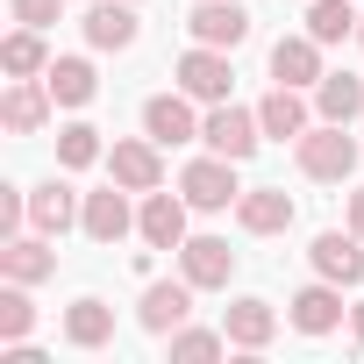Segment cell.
<instances>
[{
	"mask_svg": "<svg viewBox=\"0 0 364 364\" xmlns=\"http://www.w3.org/2000/svg\"><path fill=\"white\" fill-rule=\"evenodd\" d=\"M178 193H186V208H200V215H222L229 200H243L236 157H193L186 171H178Z\"/></svg>",
	"mask_w": 364,
	"mask_h": 364,
	"instance_id": "1",
	"label": "cell"
},
{
	"mask_svg": "<svg viewBox=\"0 0 364 364\" xmlns=\"http://www.w3.org/2000/svg\"><path fill=\"white\" fill-rule=\"evenodd\" d=\"M300 171H307V178H350V171H357V136H350V122L307 129V136H300Z\"/></svg>",
	"mask_w": 364,
	"mask_h": 364,
	"instance_id": "2",
	"label": "cell"
},
{
	"mask_svg": "<svg viewBox=\"0 0 364 364\" xmlns=\"http://www.w3.org/2000/svg\"><path fill=\"white\" fill-rule=\"evenodd\" d=\"M171 79H178V93H186V100H208V107H222V100H229V86H236L229 50H208V43H193L186 58H178V65H171Z\"/></svg>",
	"mask_w": 364,
	"mask_h": 364,
	"instance_id": "3",
	"label": "cell"
},
{
	"mask_svg": "<svg viewBox=\"0 0 364 364\" xmlns=\"http://www.w3.org/2000/svg\"><path fill=\"white\" fill-rule=\"evenodd\" d=\"M257 136H264V122H257L250 107H229V100H222V107L200 122V143H208L215 157H236V164L257 150Z\"/></svg>",
	"mask_w": 364,
	"mask_h": 364,
	"instance_id": "4",
	"label": "cell"
},
{
	"mask_svg": "<svg viewBox=\"0 0 364 364\" xmlns=\"http://www.w3.org/2000/svg\"><path fill=\"white\" fill-rule=\"evenodd\" d=\"M193 293H200V286H193L186 272H178V279H157V286L143 293V307H136V321H143L150 336H171L178 321L193 314Z\"/></svg>",
	"mask_w": 364,
	"mask_h": 364,
	"instance_id": "5",
	"label": "cell"
},
{
	"mask_svg": "<svg viewBox=\"0 0 364 364\" xmlns=\"http://www.w3.org/2000/svg\"><path fill=\"white\" fill-rule=\"evenodd\" d=\"M186 29H193V43H208V50H236V43L250 36V8H243V0H200Z\"/></svg>",
	"mask_w": 364,
	"mask_h": 364,
	"instance_id": "6",
	"label": "cell"
},
{
	"mask_svg": "<svg viewBox=\"0 0 364 364\" xmlns=\"http://www.w3.org/2000/svg\"><path fill=\"white\" fill-rule=\"evenodd\" d=\"M178 272H186L200 293H215V286H229V272H236V250H229L222 236H186V243H178Z\"/></svg>",
	"mask_w": 364,
	"mask_h": 364,
	"instance_id": "7",
	"label": "cell"
},
{
	"mask_svg": "<svg viewBox=\"0 0 364 364\" xmlns=\"http://www.w3.org/2000/svg\"><path fill=\"white\" fill-rule=\"evenodd\" d=\"M307 257H314V272H321V279H336V286H364V236H357V229H350V236H343V229L314 236V250H307Z\"/></svg>",
	"mask_w": 364,
	"mask_h": 364,
	"instance_id": "8",
	"label": "cell"
},
{
	"mask_svg": "<svg viewBox=\"0 0 364 364\" xmlns=\"http://www.w3.org/2000/svg\"><path fill=\"white\" fill-rule=\"evenodd\" d=\"M143 136L157 150H178V143L200 136V122H193V107L178 100V93H157V100H143Z\"/></svg>",
	"mask_w": 364,
	"mask_h": 364,
	"instance_id": "9",
	"label": "cell"
},
{
	"mask_svg": "<svg viewBox=\"0 0 364 364\" xmlns=\"http://www.w3.org/2000/svg\"><path fill=\"white\" fill-rule=\"evenodd\" d=\"M107 171H114V186H129V193H157V178H164V164H157V143L143 136H122L114 150H107Z\"/></svg>",
	"mask_w": 364,
	"mask_h": 364,
	"instance_id": "10",
	"label": "cell"
},
{
	"mask_svg": "<svg viewBox=\"0 0 364 364\" xmlns=\"http://www.w3.org/2000/svg\"><path fill=\"white\" fill-rule=\"evenodd\" d=\"M136 229H143V243L150 250H178L186 243V193H143V215H136Z\"/></svg>",
	"mask_w": 364,
	"mask_h": 364,
	"instance_id": "11",
	"label": "cell"
},
{
	"mask_svg": "<svg viewBox=\"0 0 364 364\" xmlns=\"http://www.w3.org/2000/svg\"><path fill=\"white\" fill-rule=\"evenodd\" d=\"M0 272H8V279H22V286L50 279V272H58L50 236H43V229H36V236H8V243H0Z\"/></svg>",
	"mask_w": 364,
	"mask_h": 364,
	"instance_id": "12",
	"label": "cell"
},
{
	"mask_svg": "<svg viewBox=\"0 0 364 364\" xmlns=\"http://www.w3.org/2000/svg\"><path fill=\"white\" fill-rule=\"evenodd\" d=\"M50 107H58V100H50V86H43V79H15V86H8V100H0V122H8L15 136H36V129L50 122Z\"/></svg>",
	"mask_w": 364,
	"mask_h": 364,
	"instance_id": "13",
	"label": "cell"
},
{
	"mask_svg": "<svg viewBox=\"0 0 364 364\" xmlns=\"http://www.w3.org/2000/svg\"><path fill=\"white\" fill-rule=\"evenodd\" d=\"M272 79L279 86H321V43L314 36H279L272 43Z\"/></svg>",
	"mask_w": 364,
	"mask_h": 364,
	"instance_id": "14",
	"label": "cell"
},
{
	"mask_svg": "<svg viewBox=\"0 0 364 364\" xmlns=\"http://www.w3.org/2000/svg\"><path fill=\"white\" fill-rule=\"evenodd\" d=\"M236 222H243L250 236H279V229H293V193H279V186H250V193L236 200Z\"/></svg>",
	"mask_w": 364,
	"mask_h": 364,
	"instance_id": "15",
	"label": "cell"
},
{
	"mask_svg": "<svg viewBox=\"0 0 364 364\" xmlns=\"http://www.w3.org/2000/svg\"><path fill=\"white\" fill-rule=\"evenodd\" d=\"M122 193H129V186H122ZM122 193H114V186H107V193H86V215H79V229H86L93 243H107V250L136 229V215H129V200H122Z\"/></svg>",
	"mask_w": 364,
	"mask_h": 364,
	"instance_id": "16",
	"label": "cell"
},
{
	"mask_svg": "<svg viewBox=\"0 0 364 364\" xmlns=\"http://www.w3.org/2000/svg\"><path fill=\"white\" fill-rule=\"evenodd\" d=\"M222 336H229L236 350H264V343L279 336V314H272V300H229V314H222Z\"/></svg>",
	"mask_w": 364,
	"mask_h": 364,
	"instance_id": "17",
	"label": "cell"
},
{
	"mask_svg": "<svg viewBox=\"0 0 364 364\" xmlns=\"http://www.w3.org/2000/svg\"><path fill=\"white\" fill-rule=\"evenodd\" d=\"M86 43L93 50H129L136 43V8L129 0H93L86 8Z\"/></svg>",
	"mask_w": 364,
	"mask_h": 364,
	"instance_id": "18",
	"label": "cell"
},
{
	"mask_svg": "<svg viewBox=\"0 0 364 364\" xmlns=\"http://www.w3.org/2000/svg\"><path fill=\"white\" fill-rule=\"evenodd\" d=\"M79 215H86V200L65 186V178H50V186H36V193H29V222H36L43 236H65Z\"/></svg>",
	"mask_w": 364,
	"mask_h": 364,
	"instance_id": "19",
	"label": "cell"
},
{
	"mask_svg": "<svg viewBox=\"0 0 364 364\" xmlns=\"http://www.w3.org/2000/svg\"><path fill=\"white\" fill-rule=\"evenodd\" d=\"M257 122H264V136H279V143L293 136V143H300V136H307V100H300V86H272V93L257 100Z\"/></svg>",
	"mask_w": 364,
	"mask_h": 364,
	"instance_id": "20",
	"label": "cell"
},
{
	"mask_svg": "<svg viewBox=\"0 0 364 364\" xmlns=\"http://www.w3.org/2000/svg\"><path fill=\"white\" fill-rule=\"evenodd\" d=\"M336 321H343V293H336V279L293 293V328H300V336H328Z\"/></svg>",
	"mask_w": 364,
	"mask_h": 364,
	"instance_id": "21",
	"label": "cell"
},
{
	"mask_svg": "<svg viewBox=\"0 0 364 364\" xmlns=\"http://www.w3.org/2000/svg\"><path fill=\"white\" fill-rule=\"evenodd\" d=\"M107 336H114V307H107V300L86 293V300L65 307V343H72V350H100Z\"/></svg>",
	"mask_w": 364,
	"mask_h": 364,
	"instance_id": "22",
	"label": "cell"
},
{
	"mask_svg": "<svg viewBox=\"0 0 364 364\" xmlns=\"http://www.w3.org/2000/svg\"><path fill=\"white\" fill-rule=\"evenodd\" d=\"M43 86H50L58 107H86V100H93V65H86V58H50Z\"/></svg>",
	"mask_w": 364,
	"mask_h": 364,
	"instance_id": "23",
	"label": "cell"
},
{
	"mask_svg": "<svg viewBox=\"0 0 364 364\" xmlns=\"http://www.w3.org/2000/svg\"><path fill=\"white\" fill-rule=\"evenodd\" d=\"M314 107H321V122H350V114L364 107V79H350V72H321Z\"/></svg>",
	"mask_w": 364,
	"mask_h": 364,
	"instance_id": "24",
	"label": "cell"
},
{
	"mask_svg": "<svg viewBox=\"0 0 364 364\" xmlns=\"http://www.w3.org/2000/svg\"><path fill=\"white\" fill-rule=\"evenodd\" d=\"M307 36H314V43H343V36H357L350 0H307Z\"/></svg>",
	"mask_w": 364,
	"mask_h": 364,
	"instance_id": "25",
	"label": "cell"
},
{
	"mask_svg": "<svg viewBox=\"0 0 364 364\" xmlns=\"http://www.w3.org/2000/svg\"><path fill=\"white\" fill-rule=\"evenodd\" d=\"M0 65H8L15 79H36V72H50V58H43V36H36V29L22 22V29H15L8 43H0Z\"/></svg>",
	"mask_w": 364,
	"mask_h": 364,
	"instance_id": "26",
	"label": "cell"
},
{
	"mask_svg": "<svg viewBox=\"0 0 364 364\" xmlns=\"http://www.w3.org/2000/svg\"><path fill=\"white\" fill-rule=\"evenodd\" d=\"M93 157H107L93 122H72V129H58V164H65V171H86Z\"/></svg>",
	"mask_w": 364,
	"mask_h": 364,
	"instance_id": "27",
	"label": "cell"
},
{
	"mask_svg": "<svg viewBox=\"0 0 364 364\" xmlns=\"http://www.w3.org/2000/svg\"><path fill=\"white\" fill-rule=\"evenodd\" d=\"M29 328H36V307H29L22 279H8V286H0V343H22Z\"/></svg>",
	"mask_w": 364,
	"mask_h": 364,
	"instance_id": "28",
	"label": "cell"
},
{
	"mask_svg": "<svg viewBox=\"0 0 364 364\" xmlns=\"http://www.w3.org/2000/svg\"><path fill=\"white\" fill-rule=\"evenodd\" d=\"M222 350H229V336H215V328H186V321L171 328V357H178V364H208V357H222Z\"/></svg>",
	"mask_w": 364,
	"mask_h": 364,
	"instance_id": "29",
	"label": "cell"
},
{
	"mask_svg": "<svg viewBox=\"0 0 364 364\" xmlns=\"http://www.w3.org/2000/svg\"><path fill=\"white\" fill-rule=\"evenodd\" d=\"M29 222V193H15V186H0V243H8L15 229Z\"/></svg>",
	"mask_w": 364,
	"mask_h": 364,
	"instance_id": "30",
	"label": "cell"
},
{
	"mask_svg": "<svg viewBox=\"0 0 364 364\" xmlns=\"http://www.w3.org/2000/svg\"><path fill=\"white\" fill-rule=\"evenodd\" d=\"M15 8V22H29V29H50L58 22V0H8Z\"/></svg>",
	"mask_w": 364,
	"mask_h": 364,
	"instance_id": "31",
	"label": "cell"
},
{
	"mask_svg": "<svg viewBox=\"0 0 364 364\" xmlns=\"http://www.w3.org/2000/svg\"><path fill=\"white\" fill-rule=\"evenodd\" d=\"M350 229H357V236H364V186H357V193H350Z\"/></svg>",
	"mask_w": 364,
	"mask_h": 364,
	"instance_id": "32",
	"label": "cell"
},
{
	"mask_svg": "<svg viewBox=\"0 0 364 364\" xmlns=\"http://www.w3.org/2000/svg\"><path fill=\"white\" fill-rule=\"evenodd\" d=\"M350 328H357V350H364V300L350 307Z\"/></svg>",
	"mask_w": 364,
	"mask_h": 364,
	"instance_id": "33",
	"label": "cell"
},
{
	"mask_svg": "<svg viewBox=\"0 0 364 364\" xmlns=\"http://www.w3.org/2000/svg\"><path fill=\"white\" fill-rule=\"evenodd\" d=\"M357 43H364V15H357Z\"/></svg>",
	"mask_w": 364,
	"mask_h": 364,
	"instance_id": "34",
	"label": "cell"
}]
</instances>
